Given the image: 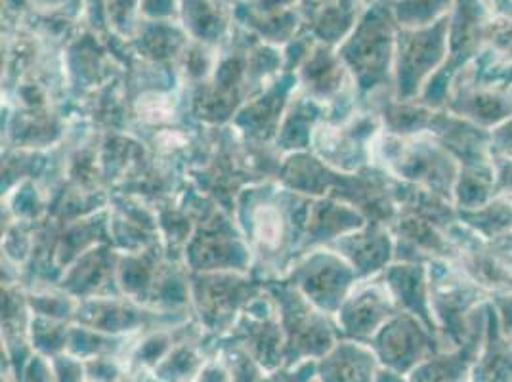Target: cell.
<instances>
[{
	"label": "cell",
	"instance_id": "obj_1",
	"mask_svg": "<svg viewBox=\"0 0 512 382\" xmlns=\"http://www.w3.org/2000/svg\"><path fill=\"white\" fill-rule=\"evenodd\" d=\"M491 157L512 161V119L490 130Z\"/></svg>",
	"mask_w": 512,
	"mask_h": 382
}]
</instances>
